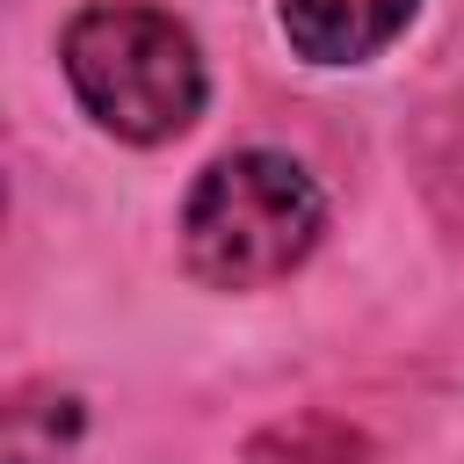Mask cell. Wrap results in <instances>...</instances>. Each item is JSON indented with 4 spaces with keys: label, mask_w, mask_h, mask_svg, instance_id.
Here are the masks:
<instances>
[{
    "label": "cell",
    "mask_w": 464,
    "mask_h": 464,
    "mask_svg": "<svg viewBox=\"0 0 464 464\" xmlns=\"http://www.w3.org/2000/svg\"><path fill=\"white\" fill-rule=\"evenodd\" d=\"M326 232V196L304 160L246 145L196 174L181 203V268L210 290H268L312 261Z\"/></svg>",
    "instance_id": "obj_2"
},
{
    "label": "cell",
    "mask_w": 464,
    "mask_h": 464,
    "mask_svg": "<svg viewBox=\"0 0 464 464\" xmlns=\"http://www.w3.org/2000/svg\"><path fill=\"white\" fill-rule=\"evenodd\" d=\"M420 0H283V36L304 65H370L406 36Z\"/></svg>",
    "instance_id": "obj_3"
},
{
    "label": "cell",
    "mask_w": 464,
    "mask_h": 464,
    "mask_svg": "<svg viewBox=\"0 0 464 464\" xmlns=\"http://www.w3.org/2000/svg\"><path fill=\"white\" fill-rule=\"evenodd\" d=\"M80 399L58 392V384H22L7 399V420H0V450L7 464H58V450L80 435Z\"/></svg>",
    "instance_id": "obj_4"
},
{
    "label": "cell",
    "mask_w": 464,
    "mask_h": 464,
    "mask_svg": "<svg viewBox=\"0 0 464 464\" xmlns=\"http://www.w3.org/2000/svg\"><path fill=\"white\" fill-rule=\"evenodd\" d=\"M246 464H377V450H370L355 428H341V420H326V413H304V420L261 428V435L246 442Z\"/></svg>",
    "instance_id": "obj_5"
},
{
    "label": "cell",
    "mask_w": 464,
    "mask_h": 464,
    "mask_svg": "<svg viewBox=\"0 0 464 464\" xmlns=\"http://www.w3.org/2000/svg\"><path fill=\"white\" fill-rule=\"evenodd\" d=\"M58 65L87 123L123 145L181 138L210 94L196 29L160 0H87L58 36Z\"/></svg>",
    "instance_id": "obj_1"
}]
</instances>
